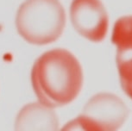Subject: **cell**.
<instances>
[{
  "label": "cell",
  "instance_id": "7a4b0ae2",
  "mask_svg": "<svg viewBox=\"0 0 132 131\" xmlns=\"http://www.w3.org/2000/svg\"><path fill=\"white\" fill-rule=\"evenodd\" d=\"M18 33L35 45H45L61 36L66 13L59 0H26L16 14Z\"/></svg>",
  "mask_w": 132,
  "mask_h": 131
},
{
  "label": "cell",
  "instance_id": "3957f363",
  "mask_svg": "<svg viewBox=\"0 0 132 131\" xmlns=\"http://www.w3.org/2000/svg\"><path fill=\"white\" fill-rule=\"evenodd\" d=\"M70 19L74 29L87 40L99 42L105 38L109 17L101 0H73Z\"/></svg>",
  "mask_w": 132,
  "mask_h": 131
},
{
  "label": "cell",
  "instance_id": "277c9868",
  "mask_svg": "<svg viewBox=\"0 0 132 131\" xmlns=\"http://www.w3.org/2000/svg\"><path fill=\"white\" fill-rule=\"evenodd\" d=\"M128 115V108L120 98L100 93L91 98L80 116L95 125L98 131H118Z\"/></svg>",
  "mask_w": 132,
  "mask_h": 131
},
{
  "label": "cell",
  "instance_id": "8992f818",
  "mask_svg": "<svg viewBox=\"0 0 132 131\" xmlns=\"http://www.w3.org/2000/svg\"><path fill=\"white\" fill-rule=\"evenodd\" d=\"M58 118L51 108L41 103H29L20 110L15 131H58Z\"/></svg>",
  "mask_w": 132,
  "mask_h": 131
},
{
  "label": "cell",
  "instance_id": "5b68a950",
  "mask_svg": "<svg viewBox=\"0 0 132 131\" xmlns=\"http://www.w3.org/2000/svg\"><path fill=\"white\" fill-rule=\"evenodd\" d=\"M111 41L117 47L116 60L121 86L132 99V16L120 17L116 22Z\"/></svg>",
  "mask_w": 132,
  "mask_h": 131
},
{
  "label": "cell",
  "instance_id": "52a82bcc",
  "mask_svg": "<svg viewBox=\"0 0 132 131\" xmlns=\"http://www.w3.org/2000/svg\"><path fill=\"white\" fill-rule=\"evenodd\" d=\"M61 131H98V128L86 118L79 116L64 125Z\"/></svg>",
  "mask_w": 132,
  "mask_h": 131
},
{
  "label": "cell",
  "instance_id": "6da1fadb",
  "mask_svg": "<svg viewBox=\"0 0 132 131\" xmlns=\"http://www.w3.org/2000/svg\"><path fill=\"white\" fill-rule=\"evenodd\" d=\"M83 71L77 58L66 49L48 51L34 63L31 83L39 103L49 108L71 103L83 86Z\"/></svg>",
  "mask_w": 132,
  "mask_h": 131
}]
</instances>
